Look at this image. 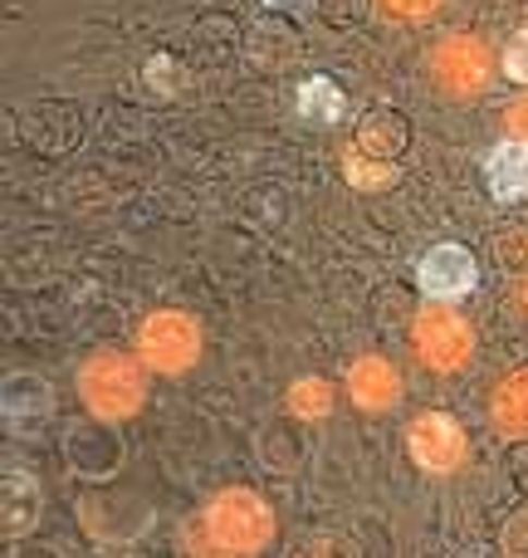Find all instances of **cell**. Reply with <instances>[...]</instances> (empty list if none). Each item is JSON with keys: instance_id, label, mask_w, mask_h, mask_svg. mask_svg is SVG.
<instances>
[{"instance_id": "obj_7", "label": "cell", "mask_w": 528, "mask_h": 558, "mask_svg": "<svg viewBox=\"0 0 528 558\" xmlns=\"http://www.w3.org/2000/svg\"><path fill=\"white\" fill-rule=\"evenodd\" d=\"M475 255L465 251V245H431V251L421 255V265H416V279H421V289L435 299V304H455V299H465L475 289Z\"/></svg>"}, {"instance_id": "obj_4", "label": "cell", "mask_w": 528, "mask_h": 558, "mask_svg": "<svg viewBox=\"0 0 528 558\" xmlns=\"http://www.w3.org/2000/svg\"><path fill=\"white\" fill-rule=\"evenodd\" d=\"M416 353L435 373H461L475 353V328L461 314H451L445 304H435L416 318Z\"/></svg>"}, {"instance_id": "obj_6", "label": "cell", "mask_w": 528, "mask_h": 558, "mask_svg": "<svg viewBox=\"0 0 528 558\" xmlns=\"http://www.w3.org/2000/svg\"><path fill=\"white\" fill-rule=\"evenodd\" d=\"M431 74H435V84H441L445 94L470 98V94H480V88L490 84V49H484L480 39H470V35H451V39L435 45Z\"/></svg>"}, {"instance_id": "obj_17", "label": "cell", "mask_w": 528, "mask_h": 558, "mask_svg": "<svg viewBox=\"0 0 528 558\" xmlns=\"http://www.w3.org/2000/svg\"><path fill=\"white\" fill-rule=\"evenodd\" d=\"M504 74L514 78V84H528V29L509 39V49H504Z\"/></svg>"}, {"instance_id": "obj_21", "label": "cell", "mask_w": 528, "mask_h": 558, "mask_svg": "<svg viewBox=\"0 0 528 558\" xmlns=\"http://www.w3.org/2000/svg\"><path fill=\"white\" fill-rule=\"evenodd\" d=\"M265 5H298V0H265Z\"/></svg>"}, {"instance_id": "obj_14", "label": "cell", "mask_w": 528, "mask_h": 558, "mask_svg": "<svg viewBox=\"0 0 528 558\" xmlns=\"http://www.w3.org/2000/svg\"><path fill=\"white\" fill-rule=\"evenodd\" d=\"M288 412L304 416V422H318V416L333 412V387L323 377H304V383L288 387Z\"/></svg>"}, {"instance_id": "obj_19", "label": "cell", "mask_w": 528, "mask_h": 558, "mask_svg": "<svg viewBox=\"0 0 528 558\" xmlns=\"http://www.w3.org/2000/svg\"><path fill=\"white\" fill-rule=\"evenodd\" d=\"M504 123H509V133L519 137V143H528V98H519V104L504 113Z\"/></svg>"}, {"instance_id": "obj_15", "label": "cell", "mask_w": 528, "mask_h": 558, "mask_svg": "<svg viewBox=\"0 0 528 558\" xmlns=\"http://www.w3.org/2000/svg\"><path fill=\"white\" fill-rule=\"evenodd\" d=\"M494 255H500L504 270L528 275V226H509V231L494 235Z\"/></svg>"}, {"instance_id": "obj_20", "label": "cell", "mask_w": 528, "mask_h": 558, "mask_svg": "<svg viewBox=\"0 0 528 558\" xmlns=\"http://www.w3.org/2000/svg\"><path fill=\"white\" fill-rule=\"evenodd\" d=\"M514 304H519L524 314H528V279H519V289H514Z\"/></svg>"}, {"instance_id": "obj_10", "label": "cell", "mask_w": 528, "mask_h": 558, "mask_svg": "<svg viewBox=\"0 0 528 558\" xmlns=\"http://www.w3.org/2000/svg\"><path fill=\"white\" fill-rule=\"evenodd\" d=\"M490 416L504 436H528V367L509 373L490 397Z\"/></svg>"}, {"instance_id": "obj_13", "label": "cell", "mask_w": 528, "mask_h": 558, "mask_svg": "<svg viewBox=\"0 0 528 558\" xmlns=\"http://www.w3.org/2000/svg\"><path fill=\"white\" fill-rule=\"evenodd\" d=\"M298 113L318 118V123H333V118H343V88H337L333 78H308V84L298 88Z\"/></svg>"}, {"instance_id": "obj_12", "label": "cell", "mask_w": 528, "mask_h": 558, "mask_svg": "<svg viewBox=\"0 0 528 558\" xmlns=\"http://www.w3.org/2000/svg\"><path fill=\"white\" fill-rule=\"evenodd\" d=\"M39 520V485L29 475H5V534H25Z\"/></svg>"}, {"instance_id": "obj_16", "label": "cell", "mask_w": 528, "mask_h": 558, "mask_svg": "<svg viewBox=\"0 0 528 558\" xmlns=\"http://www.w3.org/2000/svg\"><path fill=\"white\" fill-rule=\"evenodd\" d=\"M343 167H347V182L353 186H386L396 177L392 162H367V153H357V147L343 153Z\"/></svg>"}, {"instance_id": "obj_11", "label": "cell", "mask_w": 528, "mask_h": 558, "mask_svg": "<svg viewBox=\"0 0 528 558\" xmlns=\"http://www.w3.org/2000/svg\"><path fill=\"white\" fill-rule=\"evenodd\" d=\"M357 153H367V157H377V162H392V157H402V147H406V118H396V113H372L363 123V133H357Z\"/></svg>"}, {"instance_id": "obj_18", "label": "cell", "mask_w": 528, "mask_h": 558, "mask_svg": "<svg viewBox=\"0 0 528 558\" xmlns=\"http://www.w3.org/2000/svg\"><path fill=\"white\" fill-rule=\"evenodd\" d=\"M435 5H441V0H382V10L392 20H426Z\"/></svg>"}, {"instance_id": "obj_5", "label": "cell", "mask_w": 528, "mask_h": 558, "mask_svg": "<svg viewBox=\"0 0 528 558\" xmlns=\"http://www.w3.org/2000/svg\"><path fill=\"white\" fill-rule=\"evenodd\" d=\"M406 446H412V461L431 475H451L465 465L470 456V441H465V426L455 422L451 412H421L406 432Z\"/></svg>"}, {"instance_id": "obj_2", "label": "cell", "mask_w": 528, "mask_h": 558, "mask_svg": "<svg viewBox=\"0 0 528 558\" xmlns=\"http://www.w3.org/2000/svg\"><path fill=\"white\" fill-rule=\"evenodd\" d=\"M206 534L221 554H260L274 534V514L255 490H221L206 510Z\"/></svg>"}, {"instance_id": "obj_9", "label": "cell", "mask_w": 528, "mask_h": 558, "mask_svg": "<svg viewBox=\"0 0 528 558\" xmlns=\"http://www.w3.org/2000/svg\"><path fill=\"white\" fill-rule=\"evenodd\" d=\"M484 182H490V192L500 196V202H524L528 196V143L509 137V143L494 147V153L484 157Z\"/></svg>"}, {"instance_id": "obj_3", "label": "cell", "mask_w": 528, "mask_h": 558, "mask_svg": "<svg viewBox=\"0 0 528 558\" xmlns=\"http://www.w3.org/2000/svg\"><path fill=\"white\" fill-rule=\"evenodd\" d=\"M137 353H143V363L157 367V373H186V367L196 363V353H201V328H196V318L182 314V308H162V314H152L143 324Z\"/></svg>"}, {"instance_id": "obj_8", "label": "cell", "mask_w": 528, "mask_h": 558, "mask_svg": "<svg viewBox=\"0 0 528 558\" xmlns=\"http://www.w3.org/2000/svg\"><path fill=\"white\" fill-rule=\"evenodd\" d=\"M347 392H353V402L363 412H386L396 402V392H402V377H396V367L386 357H357L347 367Z\"/></svg>"}, {"instance_id": "obj_1", "label": "cell", "mask_w": 528, "mask_h": 558, "mask_svg": "<svg viewBox=\"0 0 528 558\" xmlns=\"http://www.w3.org/2000/svg\"><path fill=\"white\" fill-rule=\"evenodd\" d=\"M143 367L133 363L127 353H98L78 367V397L94 416L103 422H123L143 407Z\"/></svg>"}]
</instances>
